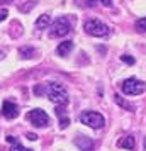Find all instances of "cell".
<instances>
[{
    "label": "cell",
    "mask_w": 146,
    "mask_h": 151,
    "mask_svg": "<svg viewBox=\"0 0 146 151\" xmlns=\"http://www.w3.org/2000/svg\"><path fill=\"white\" fill-rule=\"evenodd\" d=\"M49 22H51V17H49L48 14H42V15H39V19L36 21V27L37 29H46L49 26Z\"/></svg>",
    "instance_id": "cell-10"
},
{
    "label": "cell",
    "mask_w": 146,
    "mask_h": 151,
    "mask_svg": "<svg viewBox=\"0 0 146 151\" xmlns=\"http://www.w3.org/2000/svg\"><path fill=\"white\" fill-rule=\"evenodd\" d=\"M114 97H116V102H117L121 107H124V109H127V110H134V107H132L131 104H127L126 100H122V99H121V95H114Z\"/></svg>",
    "instance_id": "cell-14"
},
{
    "label": "cell",
    "mask_w": 146,
    "mask_h": 151,
    "mask_svg": "<svg viewBox=\"0 0 146 151\" xmlns=\"http://www.w3.org/2000/svg\"><path fill=\"white\" fill-rule=\"evenodd\" d=\"M121 60H122L124 63H127V65H134V58H132V56H129V55H124Z\"/></svg>",
    "instance_id": "cell-19"
},
{
    "label": "cell",
    "mask_w": 146,
    "mask_h": 151,
    "mask_svg": "<svg viewBox=\"0 0 146 151\" xmlns=\"http://www.w3.org/2000/svg\"><path fill=\"white\" fill-rule=\"evenodd\" d=\"M44 92H46V87H44V85H36L34 87V93L36 95H42Z\"/></svg>",
    "instance_id": "cell-17"
},
{
    "label": "cell",
    "mask_w": 146,
    "mask_h": 151,
    "mask_svg": "<svg viewBox=\"0 0 146 151\" xmlns=\"http://www.w3.org/2000/svg\"><path fill=\"white\" fill-rule=\"evenodd\" d=\"M27 139H31V141H36V139H37V136H36L34 132H27Z\"/></svg>",
    "instance_id": "cell-22"
},
{
    "label": "cell",
    "mask_w": 146,
    "mask_h": 151,
    "mask_svg": "<svg viewBox=\"0 0 146 151\" xmlns=\"http://www.w3.org/2000/svg\"><path fill=\"white\" fill-rule=\"evenodd\" d=\"M70 32V22L66 17H58L49 29V37H63Z\"/></svg>",
    "instance_id": "cell-5"
},
{
    "label": "cell",
    "mask_w": 146,
    "mask_h": 151,
    "mask_svg": "<svg viewBox=\"0 0 146 151\" xmlns=\"http://www.w3.org/2000/svg\"><path fill=\"white\" fill-rule=\"evenodd\" d=\"M46 93H48L49 100L56 105H66L68 104V92L61 83H48L46 85Z\"/></svg>",
    "instance_id": "cell-1"
},
{
    "label": "cell",
    "mask_w": 146,
    "mask_h": 151,
    "mask_svg": "<svg viewBox=\"0 0 146 151\" xmlns=\"http://www.w3.org/2000/svg\"><path fill=\"white\" fill-rule=\"evenodd\" d=\"M19 55H21L22 58L29 60V58H32V56L36 55V49H34V48H31V46H22V48L19 49Z\"/></svg>",
    "instance_id": "cell-11"
},
{
    "label": "cell",
    "mask_w": 146,
    "mask_h": 151,
    "mask_svg": "<svg viewBox=\"0 0 146 151\" xmlns=\"http://www.w3.org/2000/svg\"><path fill=\"white\" fill-rule=\"evenodd\" d=\"M121 88L126 95H139L146 90V85L143 82H139L138 78H127V80L122 82Z\"/></svg>",
    "instance_id": "cell-4"
},
{
    "label": "cell",
    "mask_w": 146,
    "mask_h": 151,
    "mask_svg": "<svg viewBox=\"0 0 146 151\" xmlns=\"http://www.w3.org/2000/svg\"><path fill=\"white\" fill-rule=\"evenodd\" d=\"M75 143H77V146L82 151H92L93 150V141L87 136H78L77 139H75Z\"/></svg>",
    "instance_id": "cell-8"
},
{
    "label": "cell",
    "mask_w": 146,
    "mask_h": 151,
    "mask_svg": "<svg viewBox=\"0 0 146 151\" xmlns=\"http://www.w3.org/2000/svg\"><path fill=\"white\" fill-rule=\"evenodd\" d=\"M7 143H10V144H14V143H17V139H15L14 136H7Z\"/></svg>",
    "instance_id": "cell-23"
},
{
    "label": "cell",
    "mask_w": 146,
    "mask_h": 151,
    "mask_svg": "<svg viewBox=\"0 0 146 151\" xmlns=\"http://www.w3.org/2000/svg\"><path fill=\"white\" fill-rule=\"evenodd\" d=\"M36 2H29V4H26V5H21V12H29L31 9L34 7Z\"/></svg>",
    "instance_id": "cell-18"
},
{
    "label": "cell",
    "mask_w": 146,
    "mask_h": 151,
    "mask_svg": "<svg viewBox=\"0 0 146 151\" xmlns=\"http://www.w3.org/2000/svg\"><path fill=\"white\" fill-rule=\"evenodd\" d=\"M7 15H9V10H7V9H0V22L5 21V19H7Z\"/></svg>",
    "instance_id": "cell-20"
},
{
    "label": "cell",
    "mask_w": 146,
    "mask_h": 151,
    "mask_svg": "<svg viewBox=\"0 0 146 151\" xmlns=\"http://www.w3.org/2000/svg\"><path fill=\"white\" fill-rule=\"evenodd\" d=\"M100 2H102V5H105V7L112 5V0H100Z\"/></svg>",
    "instance_id": "cell-24"
},
{
    "label": "cell",
    "mask_w": 146,
    "mask_h": 151,
    "mask_svg": "<svg viewBox=\"0 0 146 151\" xmlns=\"http://www.w3.org/2000/svg\"><path fill=\"white\" fill-rule=\"evenodd\" d=\"M136 29L139 32H146V17H141L136 21Z\"/></svg>",
    "instance_id": "cell-15"
},
{
    "label": "cell",
    "mask_w": 146,
    "mask_h": 151,
    "mask_svg": "<svg viewBox=\"0 0 146 151\" xmlns=\"http://www.w3.org/2000/svg\"><path fill=\"white\" fill-rule=\"evenodd\" d=\"M85 32L90 36H95V37H104V36L109 34V26H105L102 21H99V19H88V21L85 22Z\"/></svg>",
    "instance_id": "cell-2"
},
{
    "label": "cell",
    "mask_w": 146,
    "mask_h": 151,
    "mask_svg": "<svg viewBox=\"0 0 146 151\" xmlns=\"http://www.w3.org/2000/svg\"><path fill=\"white\" fill-rule=\"evenodd\" d=\"M27 121L32 126H36V127H46L49 124V116L44 112V110L41 109H32L27 112Z\"/></svg>",
    "instance_id": "cell-6"
},
{
    "label": "cell",
    "mask_w": 146,
    "mask_h": 151,
    "mask_svg": "<svg viewBox=\"0 0 146 151\" xmlns=\"http://www.w3.org/2000/svg\"><path fill=\"white\" fill-rule=\"evenodd\" d=\"M2 116L5 117V119H15V117L19 116V107L14 102L5 100L4 105H2Z\"/></svg>",
    "instance_id": "cell-7"
},
{
    "label": "cell",
    "mask_w": 146,
    "mask_h": 151,
    "mask_svg": "<svg viewBox=\"0 0 146 151\" xmlns=\"http://www.w3.org/2000/svg\"><path fill=\"white\" fill-rule=\"evenodd\" d=\"M119 146L121 148H126V150H132L134 148V137L132 136H126L119 141Z\"/></svg>",
    "instance_id": "cell-12"
},
{
    "label": "cell",
    "mask_w": 146,
    "mask_h": 151,
    "mask_svg": "<svg viewBox=\"0 0 146 151\" xmlns=\"http://www.w3.org/2000/svg\"><path fill=\"white\" fill-rule=\"evenodd\" d=\"M75 2L80 7H95L97 5V0H75Z\"/></svg>",
    "instance_id": "cell-13"
},
{
    "label": "cell",
    "mask_w": 146,
    "mask_h": 151,
    "mask_svg": "<svg viewBox=\"0 0 146 151\" xmlns=\"http://www.w3.org/2000/svg\"><path fill=\"white\" fill-rule=\"evenodd\" d=\"M10 151H32V150H27V148H24L21 143H14V144H12V148H10Z\"/></svg>",
    "instance_id": "cell-16"
},
{
    "label": "cell",
    "mask_w": 146,
    "mask_h": 151,
    "mask_svg": "<svg viewBox=\"0 0 146 151\" xmlns=\"http://www.w3.org/2000/svg\"><path fill=\"white\" fill-rule=\"evenodd\" d=\"M80 121H82V124L88 126V127H93V129H100V127H104V124H105L104 116L99 114V112H93V110L83 112L80 116Z\"/></svg>",
    "instance_id": "cell-3"
},
{
    "label": "cell",
    "mask_w": 146,
    "mask_h": 151,
    "mask_svg": "<svg viewBox=\"0 0 146 151\" xmlns=\"http://www.w3.org/2000/svg\"><path fill=\"white\" fill-rule=\"evenodd\" d=\"M71 49H73V42L63 41V42H60V46L56 48V53H58V56H68Z\"/></svg>",
    "instance_id": "cell-9"
},
{
    "label": "cell",
    "mask_w": 146,
    "mask_h": 151,
    "mask_svg": "<svg viewBox=\"0 0 146 151\" xmlns=\"http://www.w3.org/2000/svg\"><path fill=\"white\" fill-rule=\"evenodd\" d=\"M68 124H70V119H68V117H61V121H60V126H61V129L68 127Z\"/></svg>",
    "instance_id": "cell-21"
}]
</instances>
